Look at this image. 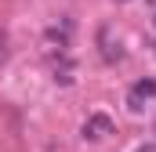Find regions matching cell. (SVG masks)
<instances>
[{"mask_svg":"<svg viewBox=\"0 0 156 152\" xmlns=\"http://www.w3.org/2000/svg\"><path fill=\"white\" fill-rule=\"evenodd\" d=\"M142 152H149V149H142Z\"/></svg>","mask_w":156,"mask_h":152,"instance_id":"obj_4","label":"cell"},{"mask_svg":"<svg viewBox=\"0 0 156 152\" xmlns=\"http://www.w3.org/2000/svg\"><path fill=\"white\" fill-rule=\"evenodd\" d=\"M153 98H156V80L153 76L138 80V83L127 91V105H131V109H145V102H153Z\"/></svg>","mask_w":156,"mask_h":152,"instance_id":"obj_1","label":"cell"},{"mask_svg":"<svg viewBox=\"0 0 156 152\" xmlns=\"http://www.w3.org/2000/svg\"><path fill=\"white\" fill-rule=\"evenodd\" d=\"M4 58H7V36L0 33V62H4Z\"/></svg>","mask_w":156,"mask_h":152,"instance_id":"obj_3","label":"cell"},{"mask_svg":"<svg viewBox=\"0 0 156 152\" xmlns=\"http://www.w3.org/2000/svg\"><path fill=\"white\" fill-rule=\"evenodd\" d=\"M105 134H113V119L102 112H94L87 123H83V138H91V141H102Z\"/></svg>","mask_w":156,"mask_h":152,"instance_id":"obj_2","label":"cell"}]
</instances>
